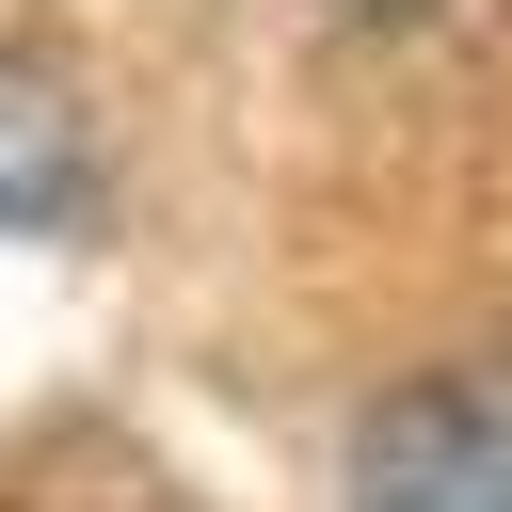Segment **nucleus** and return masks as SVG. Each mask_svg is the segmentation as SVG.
<instances>
[{
    "label": "nucleus",
    "instance_id": "f257e3e1",
    "mask_svg": "<svg viewBox=\"0 0 512 512\" xmlns=\"http://www.w3.org/2000/svg\"><path fill=\"white\" fill-rule=\"evenodd\" d=\"M352 512H512V368H416L368 400Z\"/></svg>",
    "mask_w": 512,
    "mask_h": 512
},
{
    "label": "nucleus",
    "instance_id": "f03ea898",
    "mask_svg": "<svg viewBox=\"0 0 512 512\" xmlns=\"http://www.w3.org/2000/svg\"><path fill=\"white\" fill-rule=\"evenodd\" d=\"M64 208H80V112L32 64H0V224H64Z\"/></svg>",
    "mask_w": 512,
    "mask_h": 512
}]
</instances>
